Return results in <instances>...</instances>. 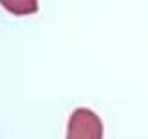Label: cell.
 Wrapping results in <instances>:
<instances>
[{
	"label": "cell",
	"instance_id": "6da1fadb",
	"mask_svg": "<svg viewBox=\"0 0 148 139\" xmlns=\"http://www.w3.org/2000/svg\"><path fill=\"white\" fill-rule=\"evenodd\" d=\"M65 139H103V121L90 108H74L67 123Z\"/></svg>",
	"mask_w": 148,
	"mask_h": 139
}]
</instances>
